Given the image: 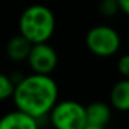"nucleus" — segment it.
I'll use <instances>...</instances> for the list:
<instances>
[{"mask_svg":"<svg viewBox=\"0 0 129 129\" xmlns=\"http://www.w3.org/2000/svg\"><path fill=\"white\" fill-rule=\"evenodd\" d=\"M111 104L118 111H129V78L117 82L111 90Z\"/></svg>","mask_w":129,"mask_h":129,"instance_id":"obj_9","label":"nucleus"},{"mask_svg":"<svg viewBox=\"0 0 129 129\" xmlns=\"http://www.w3.org/2000/svg\"><path fill=\"white\" fill-rule=\"evenodd\" d=\"M99 11L104 17H114L119 11L118 2L117 0H101L100 4H99Z\"/></svg>","mask_w":129,"mask_h":129,"instance_id":"obj_11","label":"nucleus"},{"mask_svg":"<svg viewBox=\"0 0 129 129\" xmlns=\"http://www.w3.org/2000/svg\"><path fill=\"white\" fill-rule=\"evenodd\" d=\"M26 61L34 72L50 75L57 67L58 56H57V51L47 42L34 43Z\"/></svg>","mask_w":129,"mask_h":129,"instance_id":"obj_5","label":"nucleus"},{"mask_svg":"<svg viewBox=\"0 0 129 129\" xmlns=\"http://www.w3.org/2000/svg\"><path fill=\"white\" fill-rule=\"evenodd\" d=\"M83 129H104V126H96V125H89V123H87Z\"/></svg>","mask_w":129,"mask_h":129,"instance_id":"obj_14","label":"nucleus"},{"mask_svg":"<svg viewBox=\"0 0 129 129\" xmlns=\"http://www.w3.org/2000/svg\"><path fill=\"white\" fill-rule=\"evenodd\" d=\"M20 34L29 42H47L56 29V17L49 7L43 4H32L24 10L20 17Z\"/></svg>","mask_w":129,"mask_h":129,"instance_id":"obj_2","label":"nucleus"},{"mask_svg":"<svg viewBox=\"0 0 129 129\" xmlns=\"http://www.w3.org/2000/svg\"><path fill=\"white\" fill-rule=\"evenodd\" d=\"M32 47V43L26 39L25 36L22 35H17V36L11 38V39L7 42L6 46V53L7 57L10 60L15 62H21V61H25L28 58V54L31 51Z\"/></svg>","mask_w":129,"mask_h":129,"instance_id":"obj_7","label":"nucleus"},{"mask_svg":"<svg viewBox=\"0 0 129 129\" xmlns=\"http://www.w3.org/2000/svg\"><path fill=\"white\" fill-rule=\"evenodd\" d=\"M118 6H119V11L126 14L129 17V0H117Z\"/></svg>","mask_w":129,"mask_h":129,"instance_id":"obj_13","label":"nucleus"},{"mask_svg":"<svg viewBox=\"0 0 129 129\" xmlns=\"http://www.w3.org/2000/svg\"><path fill=\"white\" fill-rule=\"evenodd\" d=\"M15 89V83L11 81V78L4 74H0V100L13 97V93Z\"/></svg>","mask_w":129,"mask_h":129,"instance_id":"obj_10","label":"nucleus"},{"mask_svg":"<svg viewBox=\"0 0 129 129\" xmlns=\"http://www.w3.org/2000/svg\"><path fill=\"white\" fill-rule=\"evenodd\" d=\"M85 111L89 125L106 126L111 119V110L103 101H93L87 107H85Z\"/></svg>","mask_w":129,"mask_h":129,"instance_id":"obj_8","label":"nucleus"},{"mask_svg":"<svg viewBox=\"0 0 129 129\" xmlns=\"http://www.w3.org/2000/svg\"><path fill=\"white\" fill-rule=\"evenodd\" d=\"M118 72L123 76V78H129V53L123 54L117 62Z\"/></svg>","mask_w":129,"mask_h":129,"instance_id":"obj_12","label":"nucleus"},{"mask_svg":"<svg viewBox=\"0 0 129 129\" xmlns=\"http://www.w3.org/2000/svg\"><path fill=\"white\" fill-rule=\"evenodd\" d=\"M49 114L56 129H83L87 125L85 107L74 100L57 101Z\"/></svg>","mask_w":129,"mask_h":129,"instance_id":"obj_3","label":"nucleus"},{"mask_svg":"<svg viewBox=\"0 0 129 129\" xmlns=\"http://www.w3.org/2000/svg\"><path fill=\"white\" fill-rule=\"evenodd\" d=\"M85 42L86 47L99 57L114 56L121 47V38L118 32L107 25H97L89 29Z\"/></svg>","mask_w":129,"mask_h":129,"instance_id":"obj_4","label":"nucleus"},{"mask_svg":"<svg viewBox=\"0 0 129 129\" xmlns=\"http://www.w3.org/2000/svg\"><path fill=\"white\" fill-rule=\"evenodd\" d=\"M0 129H39V125L35 117L17 108L0 118Z\"/></svg>","mask_w":129,"mask_h":129,"instance_id":"obj_6","label":"nucleus"},{"mask_svg":"<svg viewBox=\"0 0 129 129\" xmlns=\"http://www.w3.org/2000/svg\"><path fill=\"white\" fill-rule=\"evenodd\" d=\"M13 99L18 110L39 119L57 103L58 86L50 75L34 72L15 83Z\"/></svg>","mask_w":129,"mask_h":129,"instance_id":"obj_1","label":"nucleus"}]
</instances>
